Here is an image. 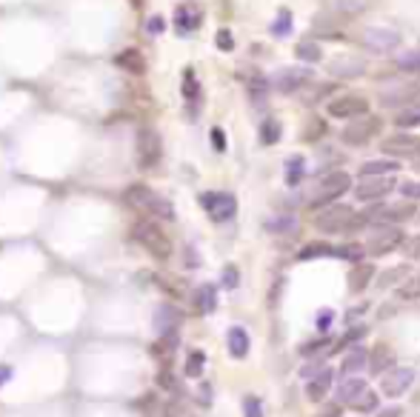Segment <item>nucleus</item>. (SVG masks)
Returning a JSON list of instances; mask_svg holds the SVG:
<instances>
[{"label":"nucleus","instance_id":"nucleus-1","mask_svg":"<svg viewBox=\"0 0 420 417\" xmlns=\"http://www.w3.org/2000/svg\"><path fill=\"white\" fill-rule=\"evenodd\" d=\"M366 226L363 215H355L352 206H343V203H332L326 206L323 212L315 218V229L323 231V235H340V231H355Z\"/></svg>","mask_w":420,"mask_h":417},{"label":"nucleus","instance_id":"nucleus-2","mask_svg":"<svg viewBox=\"0 0 420 417\" xmlns=\"http://www.w3.org/2000/svg\"><path fill=\"white\" fill-rule=\"evenodd\" d=\"M349 189H352V177H349L346 172H329L323 175L315 189L309 195V208H323V206H332L340 195H346Z\"/></svg>","mask_w":420,"mask_h":417},{"label":"nucleus","instance_id":"nucleus-3","mask_svg":"<svg viewBox=\"0 0 420 417\" xmlns=\"http://www.w3.org/2000/svg\"><path fill=\"white\" fill-rule=\"evenodd\" d=\"M132 235H134V240L143 246L152 258H157V260H169L172 258V240H169V235L163 231L157 223H152V220H140V223H134V229H132Z\"/></svg>","mask_w":420,"mask_h":417},{"label":"nucleus","instance_id":"nucleus-4","mask_svg":"<svg viewBox=\"0 0 420 417\" xmlns=\"http://www.w3.org/2000/svg\"><path fill=\"white\" fill-rule=\"evenodd\" d=\"M403 243V231L398 226H375L369 231L366 238V254H371V258H383V254L394 251Z\"/></svg>","mask_w":420,"mask_h":417},{"label":"nucleus","instance_id":"nucleus-5","mask_svg":"<svg viewBox=\"0 0 420 417\" xmlns=\"http://www.w3.org/2000/svg\"><path fill=\"white\" fill-rule=\"evenodd\" d=\"M378 132H380V118H375V114L366 112V114H360V118L349 121L340 137H343V143H349V146H366Z\"/></svg>","mask_w":420,"mask_h":417},{"label":"nucleus","instance_id":"nucleus-6","mask_svg":"<svg viewBox=\"0 0 420 417\" xmlns=\"http://www.w3.org/2000/svg\"><path fill=\"white\" fill-rule=\"evenodd\" d=\"M160 154H163V141L160 134L149 126H143L137 132V163L143 169H155L160 163Z\"/></svg>","mask_w":420,"mask_h":417},{"label":"nucleus","instance_id":"nucleus-7","mask_svg":"<svg viewBox=\"0 0 420 417\" xmlns=\"http://www.w3.org/2000/svg\"><path fill=\"white\" fill-rule=\"evenodd\" d=\"M200 203L209 212V218L218 220V223L231 220L235 212H238V200L231 197L229 192H206V195H200Z\"/></svg>","mask_w":420,"mask_h":417},{"label":"nucleus","instance_id":"nucleus-8","mask_svg":"<svg viewBox=\"0 0 420 417\" xmlns=\"http://www.w3.org/2000/svg\"><path fill=\"white\" fill-rule=\"evenodd\" d=\"M363 46L375 55H389L401 46V35L394 29H386V26H369L363 32Z\"/></svg>","mask_w":420,"mask_h":417},{"label":"nucleus","instance_id":"nucleus-9","mask_svg":"<svg viewBox=\"0 0 420 417\" xmlns=\"http://www.w3.org/2000/svg\"><path fill=\"white\" fill-rule=\"evenodd\" d=\"M380 152L389 154V157H420V137L417 134H409V132H398L386 137L380 143Z\"/></svg>","mask_w":420,"mask_h":417},{"label":"nucleus","instance_id":"nucleus-10","mask_svg":"<svg viewBox=\"0 0 420 417\" xmlns=\"http://www.w3.org/2000/svg\"><path fill=\"white\" fill-rule=\"evenodd\" d=\"M414 215V206H409V203H386V206H375L371 212H366L363 215V220L369 223V220H375L378 226H394V223H403V220H409Z\"/></svg>","mask_w":420,"mask_h":417},{"label":"nucleus","instance_id":"nucleus-11","mask_svg":"<svg viewBox=\"0 0 420 417\" xmlns=\"http://www.w3.org/2000/svg\"><path fill=\"white\" fill-rule=\"evenodd\" d=\"M420 95V83H412V80H398L380 91V103L383 106H412V100H417Z\"/></svg>","mask_w":420,"mask_h":417},{"label":"nucleus","instance_id":"nucleus-12","mask_svg":"<svg viewBox=\"0 0 420 417\" xmlns=\"http://www.w3.org/2000/svg\"><path fill=\"white\" fill-rule=\"evenodd\" d=\"M412 383H414V369H409V366H394V369H389V372L383 375L380 389H383L386 398H401L403 391H409Z\"/></svg>","mask_w":420,"mask_h":417},{"label":"nucleus","instance_id":"nucleus-13","mask_svg":"<svg viewBox=\"0 0 420 417\" xmlns=\"http://www.w3.org/2000/svg\"><path fill=\"white\" fill-rule=\"evenodd\" d=\"M366 112H369V100L363 95H343L329 103V114L338 121H355Z\"/></svg>","mask_w":420,"mask_h":417},{"label":"nucleus","instance_id":"nucleus-14","mask_svg":"<svg viewBox=\"0 0 420 417\" xmlns=\"http://www.w3.org/2000/svg\"><path fill=\"white\" fill-rule=\"evenodd\" d=\"M392 189H394L392 175L389 177H363V180H358V186H355V197L363 200V203H371V200L386 197Z\"/></svg>","mask_w":420,"mask_h":417},{"label":"nucleus","instance_id":"nucleus-15","mask_svg":"<svg viewBox=\"0 0 420 417\" xmlns=\"http://www.w3.org/2000/svg\"><path fill=\"white\" fill-rule=\"evenodd\" d=\"M312 78L309 69L303 66H289V69H280V72L274 75V89L283 91V95H292V91H297L300 86H306Z\"/></svg>","mask_w":420,"mask_h":417},{"label":"nucleus","instance_id":"nucleus-16","mask_svg":"<svg viewBox=\"0 0 420 417\" xmlns=\"http://www.w3.org/2000/svg\"><path fill=\"white\" fill-rule=\"evenodd\" d=\"M366 366H369V372H371V375H386L389 369L398 366V357H394V349H392L389 343H378L375 349H371V355H369Z\"/></svg>","mask_w":420,"mask_h":417},{"label":"nucleus","instance_id":"nucleus-17","mask_svg":"<svg viewBox=\"0 0 420 417\" xmlns=\"http://www.w3.org/2000/svg\"><path fill=\"white\" fill-rule=\"evenodd\" d=\"M329 72L335 78H358L366 72V60H360L358 55H340L329 63Z\"/></svg>","mask_w":420,"mask_h":417},{"label":"nucleus","instance_id":"nucleus-18","mask_svg":"<svg viewBox=\"0 0 420 417\" xmlns=\"http://www.w3.org/2000/svg\"><path fill=\"white\" fill-rule=\"evenodd\" d=\"M155 192L149 186H143V183H132V186L123 192V203L132 206V208H140V212H149L152 203H155Z\"/></svg>","mask_w":420,"mask_h":417},{"label":"nucleus","instance_id":"nucleus-19","mask_svg":"<svg viewBox=\"0 0 420 417\" xmlns=\"http://www.w3.org/2000/svg\"><path fill=\"white\" fill-rule=\"evenodd\" d=\"M332 380H335V375H332V369H320V372L306 383V398L312 400V403H320L326 395H329V389H332Z\"/></svg>","mask_w":420,"mask_h":417},{"label":"nucleus","instance_id":"nucleus-20","mask_svg":"<svg viewBox=\"0 0 420 417\" xmlns=\"http://www.w3.org/2000/svg\"><path fill=\"white\" fill-rule=\"evenodd\" d=\"M200 9H195V6H177V12H175V26H177V32L180 35H189V32H195L198 26H200Z\"/></svg>","mask_w":420,"mask_h":417},{"label":"nucleus","instance_id":"nucleus-21","mask_svg":"<svg viewBox=\"0 0 420 417\" xmlns=\"http://www.w3.org/2000/svg\"><path fill=\"white\" fill-rule=\"evenodd\" d=\"M114 66L123 69V72H129V75H143L146 72V60H143V55H140L137 49L121 52L118 57H114Z\"/></svg>","mask_w":420,"mask_h":417},{"label":"nucleus","instance_id":"nucleus-22","mask_svg":"<svg viewBox=\"0 0 420 417\" xmlns=\"http://www.w3.org/2000/svg\"><path fill=\"white\" fill-rule=\"evenodd\" d=\"M226 340H229V355L235 360H243L249 355V332L243 326H231Z\"/></svg>","mask_w":420,"mask_h":417},{"label":"nucleus","instance_id":"nucleus-23","mask_svg":"<svg viewBox=\"0 0 420 417\" xmlns=\"http://www.w3.org/2000/svg\"><path fill=\"white\" fill-rule=\"evenodd\" d=\"M215 306H218V289L212 283L198 286V292H195V309L200 314H209V312H215Z\"/></svg>","mask_w":420,"mask_h":417},{"label":"nucleus","instance_id":"nucleus-24","mask_svg":"<svg viewBox=\"0 0 420 417\" xmlns=\"http://www.w3.org/2000/svg\"><path fill=\"white\" fill-rule=\"evenodd\" d=\"M366 389H369V386H366L363 378H349V380L338 389V398H340V403H349V406H352Z\"/></svg>","mask_w":420,"mask_h":417},{"label":"nucleus","instance_id":"nucleus-25","mask_svg":"<svg viewBox=\"0 0 420 417\" xmlns=\"http://www.w3.org/2000/svg\"><path fill=\"white\" fill-rule=\"evenodd\" d=\"M371 277H375V266L358 263V266L352 269V274H349V289H352V292H363V289L371 283Z\"/></svg>","mask_w":420,"mask_h":417},{"label":"nucleus","instance_id":"nucleus-26","mask_svg":"<svg viewBox=\"0 0 420 417\" xmlns=\"http://www.w3.org/2000/svg\"><path fill=\"white\" fill-rule=\"evenodd\" d=\"M394 172H398V163H394V160H369V163L360 166L363 177H389Z\"/></svg>","mask_w":420,"mask_h":417},{"label":"nucleus","instance_id":"nucleus-27","mask_svg":"<svg viewBox=\"0 0 420 417\" xmlns=\"http://www.w3.org/2000/svg\"><path fill=\"white\" fill-rule=\"evenodd\" d=\"M177 326V312L172 309V306H160L157 312H155V329L166 337L169 335V329H175Z\"/></svg>","mask_w":420,"mask_h":417},{"label":"nucleus","instance_id":"nucleus-28","mask_svg":"<svg viewBox=\"0 0 420 417\" xmlns=\"http://www.w3.org/2000/svg\"><path fill=\"white\" fill-rule=\"evenodd\" d=\"M394 123H398V129H414V126H420V103L403 106L398 114H394Z\"/></svg>","mask_w":420,"mask_h":417},{"label":"nucleus","instance_id":"nucleus-29","mask_svg":"<svg viewBox=\"0 0 420 417\" xmlns=\"http://www.w3.org/2000/svg\"><path fill=\"white\" fill-rule=\"evenodd\" d=\"M300 260H317V258H335V246L329 243H309V246H303L300 254H297Z\"/></svg>","mask_w":420,"mask_h":417},{"label":"nucleus","instance_id":"nucleus-30","mask_svg":"<svg viewBox=\"0 0 420 417\" xmlns=\"http://www.w3.org/2000/svg\"><path fill=\"white\" fill-rule=\"evenodd\" d=\"M366 360H369V352L363 349V346H358V349H352V352L346 355V360H343V372H346V375L360 372V369L366 366Z\"/></svg>","mask_w":420,"mask_h":417},{"label":"nucleus","instance_id":"nucleus-31","mask_svg":"<svg viewBox=\"0 0 420 417\" xmlns=\"http://www.w3.org/2000/svg\"><path fill=\"white\" fill-rule=\"evenodd\" d=\"M329 20H332V15H317L312 20L315 35H320V37H340V26H338V23H329Z\"/></svg>","mask_w":420,"mask_h":417},{"label":"nucleus","instance_id":"nucleus-32","mask_svg":"<svg viewBox=\"0 0 420 417\" xmlns=\"http://www.w3.org/2000/svg\"><path fill=\"white\" fill-rule=\"evenodd\" d=\"M303 166H306V160H303L300 154H292L286 160V183L289 186H297V183L303 180Z\"/></svg>","mask_w":420,"mask_h":417},{"label":"nucleus","instance_id":"nucleus-33","mask_svg":"<svg viewBox=\"0 0 420 417\" xmlns=\"http://www.w3.org/2000/svg\"><path fill=\"white\" fill-rule=\"evenodd\" d=\"M280 121H274V118H269V121H263L261 123V143L263 146H274L277 141H280Z\"/></svg>","mask_w":420,"mask_h":417},{"label":"nucleus","instance_id":"nucleus-34","mask_svg":"<svg viewBox=\"0 0 420 417\" xmlns=\"http://www.w3.org/2000/svg\"><path fill=\"white\" fill-rule=\"evenodd\" d=\"M295 55H297L300 60H306V63H317V60L323 57L320 46H317L315 40H300V43H297V49H295Z\"/></svg>","mask_w":420,"mask_h":417},{"label":"nucleus","instance_id":"nucleus-35","mask_svg":"<svg viewBox=\"0 0 420 417\" xmlns=\"http://www.w3.org/2000/svg\"><path fill=\"white\" fill-rule=\"evenodd\" d=\"M183 98L189 103H198V98H200V83H198L192 69H186V72H183Z\"/></svg>","mask_w":420,"mask_h":417},{"label":"nucleus","instance_id":"nucleus-36","mask_svg":"<svg viewBox=\"0 0 420 417\" xmlns=\"http://www.w3.org/2000/svg\"><path fill=\"white\" fill-rule=\"evenodd\" d=\"M249 95H252L254 103H263L266 95H269V80H266L263 75H254V78L249 80Z\"/></svg>","mask_w":420,"mask_h":417},{"label":"nucleus","instance_id":"nucleus-37","mask_svg":"<svg viewBox=\"0 0 420 417\" xmlns=\"http://www.w3.org/2000/svg\"><path fill=\"white\" fill-rule=\"evenodd\" d=\"M292 32V12L289 9H280L277 12V20L272 23V35L274 37H286Z\"/></svg>","mask_w":420,"mask_h":417},{"label":"nucleus","instance_id":"nucleus-38","mask_svg":"<svg viewBox=\"0 0 420 417\" xmlns=\"http://www.w3.org/2000/svg\"><path fill=\"white\" fill-rule=\"evenodd\" d=\"M378 403H380V400H378V391L366 389L363 395L352 403V409H355V411H366V414H369V411H378Z\"/></svg>","mask_w":420,"mask_h":417},{"label":"nucleus","instance_id":"nucleus-39","mask_svg":"<svg viewBox=\"0 0 420 417\" xmlns=\"http://www.w3.org/2000/svg\"><path fill=\"white\" fill-rule=\"evenodd\" d=\"M406 277H409V266H394V269L383 272V277L378 281V286L386 289V286H392V283H403Z\"/></svg>","mask_w":420,"mask_h":417},{"label":"nucleus","instance_id":"nucleus-40","mask_svg":"<svg viewBox=\"0 0 420 417\" xmlns=\"http://www.w3.org/2000/svg\"><path fill=\"white\" fill-rule=\"evenodd\" d=\"M203 363H206V355L203 352H192L189 357H186V378H200Z\"/></svg>","mask_w":420,"mask_h":417},{"label":"nucleus","instance_id":"nucleus-41","mask_svg":"<svg viewBox=\"0 0 420 417\" xmlns=\"http://www.w3.org/2000/svg\"><path fill=\"white\" fill-rule=\"evenodd\" d=\"M335 258H343V260L360 263V258H363V246H358V243H346V246L335 249Z\"/></svg>","mask_w":420,"mask_h":417},{"label":"nucleus","instance_id":"nucleus-42","mask_svg":"<svg viewBox=\"0 0 420 417\" xmlns=\"http://www.w3.org/2000/svg\"><path fill=\"white\" fill-rule=\"evenodd\" d=\"M398 294L403 300H417L420 297V277H406V281L401 283V289H398Z\"/></svg>","mask_w":420,"mask_h":417},{"label":"nucleus","instance_id":"nucleus-43","mask_svg":"<svg viewBox=\"0 0 420 417\" xmlns=\"http://www.w3.org/2000/svg\"><path fill=\"white\" fill-rule=\"evenodd\" d=\"M155 383H157V389H163V391H177V389H180V386H177V378L169 372V369H160L157 378H155Z\"/></svg>","mask_w":420,"mask_h":417},{"label":"nucleus","instance_id":"nucleus-44","mask_svg":"<svg viewBox=\"0 0 420 417\" xmlns=\"http://www.w3.org/2000/svg\"><path fill=\"white\" fill-rule=\"evenodd\" d=\"M401 195L409 200H420V180H403L401 183Z\"/></svg>","mask_w":420,"mask_h":417},{"label":"nucleus","instance_id":"nucleus-45","mask_svg":"<svg viewBox=\"0 0 420 417\" xmlns=\"http://www.w3.org/2000/svg\"><path fill=\"white\" fill-rule=\"evenodd\" d=\"M238 283H240L238 266H226V269H223V286H226V289H238Z\"/></svg>","mask_w":420,"mask_h":417},{"label":"nucleus","instance_id":"nucleus-46","mask_svg":"<svg viewBox=\"0 0 420 417\" xmlns=\"http://www.w3.org/2000/svg\"><path fill=\"white\" fill-rule=\"evenodd\" d=\"M215 43H218V49H223V52H231V49H235V37H231L229 29H220L218 37H215Z\"/></svg>","mask_w":420,"mask_h":417},{"label":"nucleus","instance_id":"nucleus-47","mask_svg":"<svg viewBox=\"0 0 420 417\" xmlns=\"http://www.w3.org/2000/svg\"><path fill=\"white\" fill-rule=\"evenodd\" d=\"M323 132H326L323 121H317V118H315V121H312V123L306 126V132H303V137H306V141H317V137H320Z\"/></svg>","mask_w":420,"mask_h":417},{"label":"nucleus","instance_id":"nucleus-48","mask_svg":"<svg viewBox=\"0 0 420 417\" xmlns=\"http://www.w3.org/2000/svg\"><path fill=\"white\" fill-rule=\"evenodd\" d=\"M335 6L343 9V12H363L366 0H335Z\"/></svg>","mask_w":420,"mask_h":417},{"label":"nucleus","instance_id":"nucleus-49","mask_svg":"<svg viewBox=\"0 0 420 417\" xmlns=\"http://www.w3.org/2000/svg\"><path fill=\"white\" fill-rule=\"evenodd\" d=\"M332 320H335V312H332V309H320V312H317V329L326 332V329L332 326Z\"/></svg>","mask_w":420,"mask_h":417},{"label":"nucleus","instance_id":"nucleus-50","mask_svg":"<svg viewBox=\"0 0 420 417\" xmlns=\"http://www.w3.org/2000/svg\"><path fill=\"white\" fill-rule=\"evenodd\" d=\"M401 69H420V49L417 52H409V55H401Z\"/></svg>","mask_w":420,"mask_h":417},{"label":"nucleus","instance_id":"nucleus-51","mask_svg":"<svg viewBox=\"0 0 420 417\" xmlns=\"http://www.w3.org/2000/svg\"><path fill=\"white\" fill-rule=\"evenodd\" d=\"M246 417H263V403L258 398H246Z\"/></svg>","mask_w":420,"mask_h":417},{"label":"nucleus","instance_id":"nucleus-52","mask_svg":"<svg viewBox=\"0 0 420 417\" xmlns=\"http://www.w3.org/2000/svg\"><path fill=\"white\" fill-rule=\"evenodd\" d=\"M269 231H286V229H295V220L292 218H280V220H269L266 223Z\"/></svg>","mask_w":420,"mask_h":417},{"label":"nucleus","instance_id":"nucleus-53","mask_svg":"<svg viewBox=\"0 0 420 417\" xmlns=\"http://www.w3.org/2000/svg\"><path fill=\"white\" fill-rule=\"evenodd\" d=\"M163 29H166V20H163L160 15H155V17L149 20V35H160Z\"/></svg>","mask_w":420,"mask_h":417},{"label":"nucleus","instance_id":"nucleus-54","mask_svg":"<svg viewBox=\"0 0 420 417\" xmlns=\"http://www.w3.org/2000/svg\"><path fill=\"white\" fill-rule=\"evenodd\" d=\"M212 143H215L218 152H226V134H223V129H212Z\"/></svg>","mask_w":420,"mask_h":417},{"label":"nucleus","instance_id":"nucleus-55","mask_svg":"<svg viewBox=\"0 0 420 417\" xmlns=\"http://www.w3.org/2000/svg\"><path fill=\"white\" fill-rule=\"evenodd\" d=\"M406 254H409V258H420V235L406 240Z\"/></svg>","mask_w":420,"mask_h":417},{"label":"nucleus","instance_id":"nucleus-56","mask_svg":"<svg viewBox=\"0 0 420 417\" xmlns=\"http://www.w3.org/2000/svg\"><path fill=\"white\" fill-rule=\"evenodd\" d=\"M401 414H403L401 406H389V409H380V411H378V417H401Z\"/></svg>","mask_w":420,"mask_h":417},{"label":"nucleus","instance_id":"nucleus-57","mask_svg":"<svg viewBox=\"0 0 420 417\" xmlns=\"http://www.w3.org/2000/svg\"><path fill=\"white\" fill-rule=\"evenodd\" d=\"M343 411H340V406H329V409H323L317 417H340Z\"/></svg>","mask_w":420,"mask_h":417},{"label":"nucleus","instance_id":"nucleus-58","mask_svg":"<svg viewBox=\"0 0 420 417\" xmlns=\"http://www.w3.org/2000/svg\"><path fill=\"white\" fill-rule=\"evenodd\" d=\"M12 378V366H0V386Z\"/></svg>","mask_w":420,"mask_h":417},{"label":"nucleus","instance_id":"nucleus-59","mask_svg":"<svg viewBox=\"0 0 420 417\" xmlns=\"http://www.w3.org/2000/svg\"><path fill=\"white\" fill-rule=\"evenodd\" d=\"M417 172H420V160H417Z\"/></svg>","mask_w":420,"mask_h":417}]
</instances>
